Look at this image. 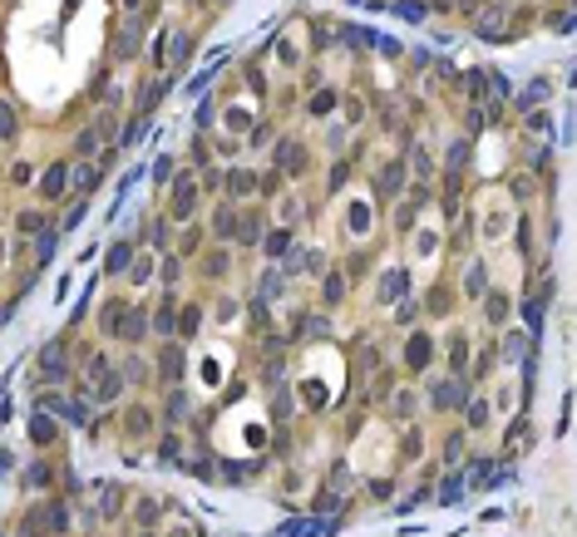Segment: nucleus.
Returning <instances> with one entry per match:
<instances>
[{"label": "nucleus", "instance_id": "obj_2", "mask_svg": "<svg viewBox=\"0 0 577 537\" xmlns=\"http://www.w3.org/2000/svg\"><path fill=\"white\" fill-rule=\"evenodd\" d=\"M430 404H434V409H464V404H469L464 380H459V374H439V380H434V395H430Z\"/></svg>", "mask_w": 577, "mask_h": 537}, {"label": "nucleus", "instance_id": "obj_1", "mask_svg": "<svg viewBox=\"0 0 577 537\" xmlns=\"http://www.w3.org/2000/svg\"><path fill=\"white\" fill-rule=\"evenodd\" d=\"M508 222H513V202H508V192H498V188H494V192L484 197V207H479V227H484L479 237L494 247V242H503V237H508Z\"/></svg>", "mask_w": 577, "mask_h": 537}, {"label": "nucleus", "instance_id": "obj_38", "mask_svg": "<svg viewBox=\"0 0 577 537\" xmlns=\"http://www.w3.org/2000/svg\"><path fill=\"white\" fill-rule=\"evenodd\" d=\"M414 315H419V306L405 296V301H395V320H400V326H414Z\"/></svg>", "mask_w": 577, "mask_h": 537}, {"label": "nucleus", "instance_id": "obj_59", "mask_svg": "<svg viewBox=\"0 0 577 537\" xmlns=\"http://www.w3.org/2000/svg\"><path fill=\"white\" fill-rule=\"evenodd\" d=\"M173 537H197V532H193L188 522H178V527H173Z\"/></svg>", "mask_w": 577, "mask_h": 537}, {"label": "nucleus", "instance_id": "obj_37", "mask_svg": "<svg viewBox=\"0 0 577 537\" xmlns=\"http://www.w3.org/2000/svg\"><path fill=\"white\" fill-rule=\"evenodd\" d=\"M25 483H30V488H49V463H30Z\"/></svg>", "mask_w": 577, "mask_h": 537}, {"label": "nucleus", "instance_id": "obj_39", "mask_svg": "<svg viewBox=\"0 0 577 537\" xmlns=\"http://www.w3.org/2000/svg\"><path fill=\"white\" fill-rule=\"evenodd\" d=\"M272 296H282V272H267V276H261V301H272Z\"/></svg>", "mask_w": 577, "mask_h": 537}, {"label": "nucleus", "instance_id": "obj_7", "mask_svg": "<svg viewBox=\"0 0 577 537\" xmlns=\"http://www.w3.org/2000/svg\"><path fill=\"white\" fill-rule=\"evenodd\" d=\"M430 360H434V336H430V331H414L409 345H405V365H409V370H425Z\"/></svg>", "mask_w": 577, "mask_h": 537}, {"label": "nucleus", "instance_id": "obj_42", "mask_svg": "<svg viewBox=\"0 0 577 537\" xmlns=\"http://www.w3.org/2000/svg\"><path fill=\"white\" fill-rule=\"evenodd\" d=\"M331 104H336V94H331V89H321L316 99H311V114H316V119H326V109H331Z\"/></svg>", "mask_w": 577, "mask_h": 537}, {"label": "nucleus", "instance_id": "obj_16", "mask_svg": "<svg viewBox=\"0 0 577 537\" xmlns=\"http://www.w3.org/2000/svg\"><path fill=\"white\" fill-rule=\"evenodd\" d=\"M405 178H409V168H405V163H385V168H380V192H385V197H400Z\"/></svg>", "mask_w": 577, "mask_h": 537}, {"label": "nucleus", "instance_id": "obj_27", "mask_svg": "<svg viewBox=\"0 0 577 537\" xmlns=\"http://www.w3.org/2000/svg\"><path fill=\"white\" fill-rule=\"evenodd\" d=\"M291 247V237H286V227H272V237H261V251H267V256H282Z\"/></svg>", "mask_w": 577, "mask_h": 537}, {"label": "nucleus", "instance_id": "obj_33", "mask_svg": "<svg viewBox=\"0 0 577 537\" xmlns=\"http://www.w3.org/2000/svg\"><path fill=\"white\" fill-rule=\"evenodd\" d=\"M484 315H489V326H503V320H508V301L503 296H489V311Z\"/></svg>", "mask_w": 577, "mask_h": 537}, {"label": "nucleus", "instance_id": "obj_18", "mask_svg": "<svg viewBox=\"0 0 577 537\" xmlns=\"http://www.w3.org/2000/svg\"><path fill=\"white\" fill-rule=\"evenodd\" d=\"M104 266H109V276H119V272H129V266H133V247H129V242H119V247H109V256H104Z\"/></svg>", "mask_w": 577, "mask_h": 537}, {"label": "nucleus", "instance_id": "obj_40", "mask_svg": "<svg viewBox=\"0 0 577 537\" xmlns=\"http://www.w3.org/2000/svg\"><path fill=\"white\" fill-rule=\"evenodd\" d=\"M133 49H138V25H129V30L119 35V55H124V60L133 55Z\"/></svg>", "mask_w": 577, "mask_h": 537}, {"label": "nucleus", "instance_id": "obj_43", "mask_svg": "<svg viewBox=\"0 0 577 537\" xmlns=\"http://www.w3.org/2000/svg\"><path fill=\"white\" fill-rule=\"evenodd\" d=\"M178 173H173V158H159V163H153V183H173Z\"/></svg>", "mask_w": 577, "mask_h": 537}, {"label": "nucleus", "instance_id": "obj_21", "mask_svg": "<svg viewBox=\"0 0 577 537\" xmlns=\"http://www.w3.org/2000/svg\"><path fill=\"white\" fill-rule=\"evenodd\" d=\"M55 434H60V429H55V419H49V414H35V419H30V439H35V444H49Z\"/></svg>", "mask_w": 577, "mask_h": 537}, {"label": "nucleus", "instance_id": "obj_34", "mask_svg": "<svg viewBox=\"0 0 577 537\" xmlns=\"http://www.w3.org/2000/svg\"><path fill=\"white\" fill-rule=\"evenodd\" d=\"M237 242H242V247H257V242H261V222H257V217H247V222H242V232H237Z\"/></svg>", "mask_w": 577, "mask_h": 537}, {"label": "nucleus", "instance_id": "obj_20", "mask_svg": "<svg viewBox=\"0 0 577 537\" xmlns=\"http://www.w3.org/2000/svg\"><path fill=\"white\" fill-rule=\"evenodd\" d=\"M277 163H282L286 173H301V143H296V138H286V143L277 148Z\"/></svg>", "mask_w": 577, "mask_h": 537}, {"label": "nucleus", "instance_id": "obj_60", "mask_svg": "<svg viewBox=\"0 0 577 537\" xmlns=\"http://www.w3.org/2000/svg\"><path fill=\"white\" fill-rule=\"evenodd\" d=\"M119 6H124V10H129V15H133V10H138V0H119Z\"/></svg>", "mask_w": 577, "mask_h": 537}, {"label": "nucleus", "instance_id": "obj_24", "mask_svg": "<svg viewBox=\"0 0 577 537\" xmlns=\"http://www.w3.org/2000/svg\"><path fill=\"white\" fill-rule=\"evenodd\" d=\"M277 60H282V69H301V49H296V40H277Z\"/></svg>", "mask_w": 577, "mask_h": 537}, {"label": "nucleus", "instance_id": "obj_10", "mask_svg": "<svg viewBox=\"0 0 577 537\" xmlns=\"http://www.w3.org/2000/svg\"><path fill=\"white\" fill-rule=\"evenodd\" d=\"M237 232H242V222H237V212H232L227 202H218V207H213V237H218V242H232Z\"/></svg>", "mask_w": 577, "mask_h": 537}, {"label": "nucleus", "instance_id": "obj_51", "mask_svg": "<svg viewBox=\"0 0 577 537\" xmlns=\"http://www.w3.org/2000/svg\"><path fill=\"white\" fill-rule=\"evenodd\" d=\"M153 331H159V336H173V311H159V315H153Z\"/></svg>", "mask_w": 577, "mask_h": 537}, {"label": "nucleus", "instance_id": "obj_15", "mask_svg": "<svg viewBox=\"0 0 577 537\" xmlns=\"http://www.w3.org/2000/svg\"><path fill=\"white\" fill-rule=\"evenodd\" d=\"M523 355H528V336H523V331H508L503 345H498V360H503V365H518Z\"/></svg>", "mask_w": 577, "mask_h": 537}, {"label": "nucleus", "instance_id": "obj_44", "mask_svg": "<svg viewBox=\"0 0 577 537\" xmlns=\"http://www.w3.org/2000/svg\"><path fill=\"white\" fill-rule=\"evenodd\" d=\"M395 414H400V419L414 414V390H400V395H395Z\"/></svg>", "mask_w": 577, "mask_h": 537}, {"label": "nucleus", "instance_id": "obj_14", "mask_svg": "<svg viewBox=\"0 0 577 537\" xmlns=\"http://www.w3.org/2000/svg\"><path fill=\"white\" fill-rule=\"evenodd\" d=\"M119 395H124V374H119V370L99 374V380H94V390H89V399H99V404H109V399H119Z\"/></svg>", "mask_w": 577, "mask_h": 537}, {"label": "nucleus", "instance_id": "obj_47", "mask_svg": "<svg viewBox=\"0 0 577 537\" xmlns=\"http://www.w3.org/2000/svg\"><path fill=\"white\" fill-rule=\"evenodd\" d=\"M360 119H365V104L350 94V99H346V124H360Z\"/></svg>", "mask_w": 577, "mask_h": 537}, {"label": "nucleus", "instance_id": "obj_5", "mask_svg": "<svg viewBox=\"0 0 577 537\" xmlns=\"http://www.w3.org/2000/svg\"><path fill=\"white\" fill-rule=\"evenodd\" d=\"M494 404L484 399V395H469V404H464V424H469V434H484V429L494 424Z\"/></svg>", "mask_w": 577, "mask_h": 537}, {"label": "nucleus", "instance_id": "obj_32", "mask_svg": "<svg viewBox=\"0 0 577 537\" xmlns=\"http://www.w3.org/2000/svg\"><path fill=\"white\" fill-rule=\"evenodd\" d=\"M247 124H252V109H247V104H232V109H227V129H237V133H242Z\"/></svg>", "mask_w": 577, "mask_h": 537}, {"label": "nucleus", "instance_id": "obj_19", "mask_svg": "<svg viewBox=\"0 0 577 537\" xmlns=\"http://www.w3.org/2000/svg\"><path fill=\"white\" fill-rule=\"evenodd\" d=\"M148 326H153V320H148L143 311H129V315H124V331H119V336H129V340H143V336H148Z\"/></svg>", "mask_w": 577, "mask_h": 537}, {"label": "nucleus", "instance_id": "obj_56", "mask_svg": "<svg viewBox=\"0 0 577 537\" xmlns=\"http://www.w3.org/2000/svg\"><path fill=\"white\" fill-rule=\"evenodd\" d=\"M277 212H282V222H291L301 207H296V197H282V207H277Z\"/></svg>", "mask_w": 577, "mask_h": 537}, {"label": "nucleus", "instance_id": "obj_22", "mask_svg": "<svg viewBox=\"0 0 577 537\" xmlns=\"http://www.w3.org/2000/svg\"><path fill=\"white\" fill-rule=\"evenodd\" d=\"M99 153V129H79L74 133V158H94Z\"/></svg>", "mask_w": 577, "mask_h": 537}, {"label": "nucleus", "instance_id": "obj_4", "mask_svg": "<svg viewBox=\"0 0 577 537\" xmlns=\"http://www.w3.org/2000/svg\"><path fill=\"white\" fill-rule=\"evenodd\" d=\"M341 227H346V237H355V242H365L371 237V227H375V217H371V207H365L360 197L346 207V217H341Z\"/></svg>", "mask_w": 577, "mask_h": 537}, {"label": "nucleus", "instance_id": "obj_23", "mask_svg": "<svg viewBox=\"0 0 577 537\" xmlns=\"http://www.w3.org/2000/svg\"><path fill=\"white\" fill-rule=\"evenodd\" d=\"M528 133H538V138H553V119H548V109H528Z\"/></svg>", "mask_w": 577, "mask_h": 537}, {"label": "nucleus", "instance_id": "obj_61", "mask_svg": "<svg viewBox=\"0 0 577 537\" xmlns=\"http://www.w3.org/2000/svg\"><path fill=\"white\" fill-rule=\"evenodd\" d=\"M138 537H153V532H138Z\"/></svg>", "mask_w": 577, "mask_h": 537}, {"label": "nucleus", "instance_id": "obj_13", "mask_svg": "<svg viewBox=\"0 0 577 537\" xmlns=\"http://www.w3.org/2000/svg\"><path fill=\"white\" fill-rule=\"evenodd\" d=\"M459 286H464V296H484L489 291V266L484 261H469L464 276H459Z\"/></svg>", "mask_w": 577, "mask_h": 537}, {"label": "nucleus", "instance_id": "obj_6", "mask_svg": "<svg viewBox=\"0 0 577 537\" xmlns=\"http://www.w3.org/2000/svg\"><path fill=\"white\" fill-rule=\"evenodd\" d=\"M405 266H385L380 272V281H375V301L385 306V301H405Z\"/></svg>", "mask_w": 577, "mask_h": 537}, {"label": "nucleus", "instance_id": "obj_53", "mask_svg": "<svg viewBox=\"0 0 577 537\" xmlns=\"http://www.w3.org/2000/svg\"><path fill=\"white\" fill-rule=\"evenodd\" d=\"M489 6H494V0H459V10H464V15H484Z\"/></svg>", "mask_w": 577, "mask_h": 537}, {"label": "nucleus", "instance_id": "obj_48", "mask_svg": "<svg viewBox=\"0 0 577 537\" xmlns=\"http://www.w3.org/2000/svg\"><path fill=\"white\" fill-rule=\"evenodd\" d=\"M197 326H202V311H197V306H183V331L193 336Z\"/></svg>", "mask_w": 577, "mask_h": 537}, {"label": "nucleus", "instance_id": "obj_52", "mask_svg": "<svg viewBox=\"0 0 577 537\" xmlns=\"http://www.w3.org/2000/svg\"><path fill=\"white\" fill-rule=\"evenodd\" d=\"M459 454H464V434H449V444H444V458H449V463H459Z\"/></svg>", "mask_w": 577, "mask_h": 537}, {"label": "nucleus", "instance_id": "obj_46", "mask_svg": "<svg viewBox=\"0 0 577 537\" xmlns=\"http://www.w3.org/2000/svg\"><path fill=\"white\" fill-rule=\"evenodd\" d=\"M464 158H469V143L454 138V143H449V168H464Z\"/></svg>", "mask_w": 577, "mask_h": 537}, {"label": "nucleus", "instance_id": "obj_9", "mask_svg": "<svg viewBox=\"0 0 577 537\" xmlns=\"http://www.w3.org/2000/svg\"><path fill=\"white\" fill-rule=\"evenodd\" d=\"M65 188H70V168H65V163H55V168L40 178V197H44V202H60Z\"/></svg>", "mask_w": 577, "mask_h": 537}, {"label": "nucleus", "instance_id": "obj_57", "mask_svg": "<svg viewBox=\"0 0 577 537\" xmlns=\"http://www.w3.org/2000/svg\"><path fill=\"white\" fill-rule=\"evenodd\" d=\"M168 414H173V419H183V414H188V395H173V404H168Z\"/></svg>", "mask_w": 577, "mask_h": 537}, {"label": "nucleus", "instance_id": "obj_28", "mask_svg": "<svg viewBox=\"0 0 577 537\" xmlns=\"http://www.w3.org/2000/svg\"><path fill=\"white\" fill-rule=\"evenodd\" d=\"M84 374H89V380L109 374V355H104V350H89V355H84Z\"/></svg>", "mask_w": 577, "mask_h": 537}, {"label": "nucleus", "instance_id": "obj_11", "mask_svg": "<svg viewBox=\"0 0 577 537\" xmlns=\"http://www.w3.org/2000/svg\"><path fill=\"white\" fill-rule=\"evenodd\" d=\"M70 188H74V192H79V197H89V192H94V188H99V168H94V163H89V158H79V163H74V168H70Z\"/></svg>", "mask_w": 577, "mask_h": 537}, {"label": "nucleus", "instance_id": "obj_50", "mask_svg": "<svg viewBox=\"0 0 577 537\" xmlns=\"http://www.w3.org/2000/svg\"><path fill=\"white\" fill-rule=\"evenodd\" d=\"M237 311H242L237 301H218V320H222V326H232V320H237Z\"/></svg>", "mask_w": 577, "mask_h": 537}, {"label": "nucleus", "instance_id": "obj_30", "mask_svg": "<svg viewBox=\"0 0 577 537\" xmlns=\"http://www.w3.org/2000/svg\"><path fill=\"white\" fill-rule=\"evenodd\" d=\"M414 251H419V256H434V251H439V232H430V227H425V232L414 237Z\"/></svg>", "mask_w": 577, "mask_h": 537}, {"label": "nucleus", "instance_id": "obj_55", "mask_svg": "<svg viewBox=\"0 0 577 537\" xmlns=\"http://www.w3.org/2000/svg\"><path fill=\"white\" fill-rule=\"evenodd\" d=\"M346 296V281L341 276H326V301H341Z\"/></svg>", "mask_w": 577, "mask_h": 537}, {"label": "nucleus", "instance_id": "obj_49", "mask_svg": "<svg viewBox=\"0 0 577 537\" xmlns=\"http://www.w3.org/2000/svg\"><path fill=\"white\" fill-rule=\"evenodd\" d=\"M124 374H129V380H148V365L133 355V360H124Z\"/></svg>", "mask_w": 577, "mask_h": 537}, {"label": "nucleus", "instance_id": "obj_35", "mask_svg": "<svg viewBox=\"0 0 577 537\" xmlns=\"http://www.w3.org/2000/svg\"><path fill=\"white\" fill-rule=\"evenodd\" d=\"M449 350H454L449 360H454V374H459V370H464V360H469V336H454V340H449Z\"/></svg>", "mask_w": 577, "mask_h": 537}, {"label": "nucleus", "instance_id": "obj_8", "mask_svg": "<svg viewBox=\"0 0 577 537\" xmlns=\"http://www.w3.org/2000/svg\"><path fill=\"white\" fill-rule=\"evenodd\" d=\"M40 374H44V380H65V374H70L65 345H44V350H40Z\"/></svg>", "mask_w": 577, "mask_h": 537}, {"label": "nucleus", "instance_id": "obj_25", "mask_svg": "<svg viewBox=\"0 0 577 537\" xmlns=\"http://www.w3.org/2000/svg\"><path fill=\"white\" fill-rule=\"evenodd\" d=\"M129 281H133V286H148V281H153V256H133Z\"/></svg>", "mask_w": 577, "mask_h": 537}, {"label": "nucleus", "instance_id": "obj_29", "mask_svg": "<svg viewBox=\"0 0 577 537\" xmlns=\"http://www.w3.org/2000/svg\"><path fill=\"white\" fill-rule=\"evenodd\" d=\"M159 365H163V380H178V370H183V355H178V345H168Z\"/></svg>", "mask_w": 577, "mask_h": 537}, {"label": "nucleus", "instance_id": "obj_12", "mask_svg": "<svg viewBox=\"0 0 577 537\" xmlns=\"http://www.w3.org/2000/svg\"><path fill=\"white\" fill-rule=\"evenodd\" d=\"M503 20H508V10H503V6H489V10L479 15L474 35H479V40H503Z\"/></svg>", "mask_w": 577, "mask_h": 537}, {"label": "nucleus", "instance_id": "obj_45", "mask_svg": "<svg viewBox=\"0 0 577 537\" xmlns=\"http://www.w3.org/2000/svg\"><path fill=\"white\" fill-rule=\"evenodd\" d=\"M543 94H553V84H548V79H533V84H528V94H523V104L533 109V99H543Z\"/></svg>", "mask_w": 577, "mask_h": 537}, {"label": "nucleus", "instance_id": "obj_26", "mask_svg": "<svg viewBox=\"0 0 577 537\" xmlns=\"http://www.w3.org/2000/svg\"><path fill=\"white\" fill-rule=\"evenodd\" d=\"M409 153H414V158H409L414 173H434V148H430V143H414Z\"/></svg>", "mask_w": 577, "mask_h": 537}, {"label": "nucleus", "instance_id": "obj_58", "mask_svg": "<svg viewBox=\"0 0 577 537\" xmlns=\"http://www.w3.org/2000/svg\"><path fill=\"white\" fill-rule=\"evenodd\" d=\"M286 414H291V395H286V390H277V419H286Z\"/></svg>", "mask_w": 577, "mask_h": 537}, {"label": "nucleus", "instance_id": "obj_17", "mask_svg": "<svg viewBox=\"0 0 577 537\" xmlns=\"http://www.w3.org/2000/svg\"><path fill=\"white\" fill-rule=\"evenodd\" d=\"M222 188H227V197H247V192L257 188V178H252L247 168H232V173L222 178Z\"/></svg>", "mask_w": 577, "mask_h": 537}, {"label": "nucleus", "instance_id": "obj_31", "mask_svg": "<svg viewBox=\"0 0 577 537\" xmlns=\"http://www.w3.org/2000/svg\"><path fill=\"white\" fill-rule=\"evenodd\" d=\"M133 508H138V522H159V518H163V513H159V498H148V493H143Z\"/></svg>", "mask_w": 577, "mask_h": 537}, {"label": "nucleus", "instance_id": "obj_36", "mask_svg": "<svg viewBox=\"0 0 577 537\" xmlns=\"http://www.w3.org/2000/svg\"><path fill=\"white\" fill-rule=\"evenodd\" d=\"M119 513V488H104L99 493V518H114Z\"/></svg>", "mask_w": 577, "mask_h": 537}, {"label": "nucleus", "instance_id": "obj_41", "mask_svg": "<svg viewBox=\"0 0 577 537\" xmlns=\"http://www.w3.org/2000/svg\"><path fill=\"white\" fill-rule=\"evenodd\" d=\"M188 49H193V40H188V35L178 30V35H173V69H178V65L188 60Z\"/></svg>", "mask_w": 577, "mask_h": 537}, {"label": "nucleus", "instance_id": "obj_54", "mask_svg": "<svg viewBox=\"0 0 577 537\" xmlns=\"http://www.w3.org/2000/svg\"><path fill=\"white\" fill-rule=\"evenodd\" d=\"M159 276H163L168 286H178V276H183V272H178V256H168V261H163V272H159Z\"/></svg>", "mask_w": 577, "mask_h": 537}, {"label": "nucleus", "instance_id": "obj_3", "mask_svg": "<svg viewBox=\"0 0 577 537\" xmlns=\"http://www.w3.org/2000/svg\"><path fill=\"white\" fill-rule=\"evenodd\" d=\"M321 266H326V251L321 247H296L291 256H286V276H321Z\"/></svg>", "mask_w": 577, "mask_h": 537}]
</instances>
